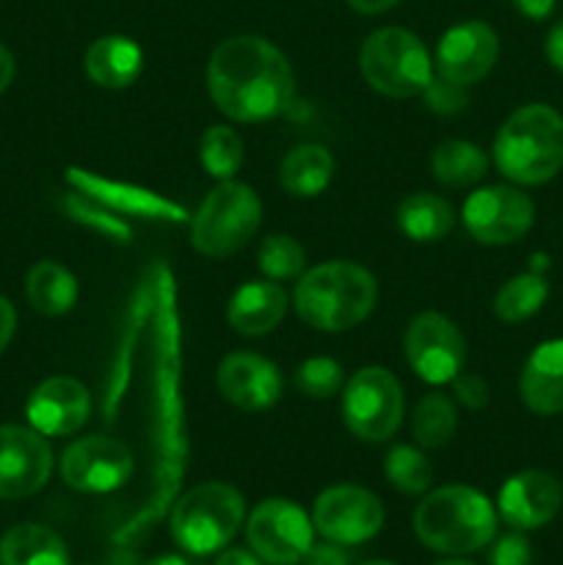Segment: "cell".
<instances>
[{"label": "cell", "mask_w": 563, "mask_h": 565, "mask_svg": "<svg viewBox=\"0 0 563 565\" xmlns=\"http://www.w3.org/2000/svg\"><path fill=\"white\" fill-rule=\"evenodd\" d=\"M397 3L401 0H348V6L359 11V14H384V11H390Z\"/></svg>", "instance_id": "cell-43"}, {"label": "cell", "mask_w": 563, "mask_h": 565, "mask_svg": "<svg viewBox=\"0 0 563 565\" xmlns=\"http://www.w3.org/2000/svg\"><path fill=\"white\" fill-rule=\"evenodd\" d=\"M28 303L44 318H59L66 315L77 301V281L64 265L59 263H36L28 270L25 279Z\"/></svg>", "instance_id": "cell-25"}, {"label": "cell", "mask_w": 563, "mask_h": 565, "mask_svg": "<svg viewBox=\"0 0 563 565\" xmlns=\"http://www.w3.org/2000/svg\"><path fill=\"white\" fill-rule=\"evenodd\" d=\"M0 565H70V552L53 530L17 524L0 541Z\"/></svg>", "instance_id": "cell-24"}, {"label": "cell", "mask_w": 563, "mask_h": 565, "mask_svg": "<svg viewBox=\"0 0 563 565\" xmlns=\"http://www.w3.org/2000/svg\"><path fill=\"white\" fill-rule=\"evenodd\" d=\"M246 513L241 491L226 483L193 486L174 505L171 535L191 555H213L237 535Z\"/></svg>", "instance_id": "cell-6"}, {"label": "cell", "mask_w": 563, "mask_h": 565, "mask_svg": "<svg viewBox=\"0 0 563 565\" xmlns=\"http://www.w3.org/2000/svg\"><path fill=\"white\" fill-rule=\"evenodd\" d=\"M362 565H395V563H390V561H368V563H362Z\"/></svg>", "instance_id": "cell-47"}, {"label": "cell", "mask_w": 563, "mask_h": 565, "mask_svg": "<svg viewBox=\"0 0 563 565\" xmlns=\"http://www.w3.org/2000/svg\"><path fill=\"white\" fill-rule=\"evenodd\" d=\"M511 3L528 20H546L552 14V9H555V0H511Z\"/></svg>", "instance_id": "cell-39"}, {"label": "cell", "mask_w": 563, "mask_h": 565, "mask_svg": "<svg viewBox=\"0 0 563 565\" xmlns=\"http://www.w3.org/2000/svg\"><path fill=\"white\" fill-rule=\"evenodd\" d=\"M546 58L552 61L557 72H563V22H557L546 36Z\"/></svg>", "instance_id": "cell-41"}, {"label": "cell", "mask_w": 563, "mask_h": 565, "mask_svg": "<svg viewBox=\"0 0 563 565\" xmlns=\"http://www.w3.org/2000/svg\"><path fill=\"white\" fill-rule=\"evenodd\" d=\"M348 552L342 550V544H312L309 546L307 557H304V565H348Z\"/></svg>", "instance_id": "cell-38"}, {"label": "cell", "mask_w": 563, "mask_h": 565, "mask_svg": "<svg viewBox=\"0 0 563 565\" xmlns=\"http://www.w3.org/2000/svg\"><path fill=\"white\" fill-rule=\"evenodd\" d=\"M66 180H70V185L75 188L77 193L94 199V202L114 210V213L138 215V218H166V221L185 218V210H182L180 204L169 202V199L158 196V193L152 191H144V188L105 180V177H97L92 174V171H81V169H70Z\"/></svg>", "instance_id": "cell-19"}, {"label": "cell", "mask_w": 563, "mask_h": 565, "mask_svg": "<svg viewBox=\"0 0 563 565\" xmlns=\"http://www.w3.org/2000/svg\"><path fill=\"white\" fill-rule=\"evenodd\" d=\"M436 565H475V563H464V561H445V563H436Z\"/></svg>", "instance_id": "cell-46"}, {"label": "cell", "mask_w": 563, "mask_h": 565, "mask_svg": "<svg viewBox=\"0 0 563 565\" xmlns=\"http://www.w3.org/2000/svg\"><path fill=\"white\" fill-rule=\"evenodd\" d=\"M208 92L235 121H268L285 114L296 94L290 61L263 36H232L213 50Z\"/></svg>", "instance_id": "cell-1"}, {"label": "cell", "mask_w": 563, "mask_h": 565, "mask_svg": "<svg viewBox=\"0 0 563 565\" xmlns=\"http://www.w3.org/2000/svg\"><path fill=\"white\" fill-rule=\"evenodd\" d=\"M495 163L517 185H544L563 169V116L550 105L513 110L495 138Z\"/></svg>", "instance_id": "cell-3"}, {"label": "cell", "mask_w": 563, "mask_h": 565, "mask_svg": "<svg viewBox=\"0 0 563 565\" xmlns=\"http://www.w3.org/2000/svg\"><path fill=\"white\" fill-rule=\"evenodd\" d=\"M384 475L401 494L412 497L428 491L431 480H434V469H431L428 458L408 445H397L386 452Z\"/></svg>", "instance_id": "cell-31"}, {"label": "cell", "mask_w": 563, "mask_h": 565, "mask_svg": "<svg viewBox=\"0 0 563 565\" xmlns=\"http://www.w3.org/2000/svg\"><path fill=\"white\" fill-rule=\"evenodd\" d=\"M296 386L307 397L326 401L342 390V367L329 356H312L296 370Z\"/></svg>", "instance_id": "cell-34"}, {"label": "cell", "mask_w": 563, "mask_h": 565, "mask_svg": "<svg viewBox=\"0 0 563 565\" xmlns=\"http://www.w3.org/2000/svg\"><path fill=\"white\" fill-rule=\"evenodd\" d=\"M406 362L425 384H450L467 362V342L458 326L439 312H423L408 323Z\"/></svg>", "instance_id": "cell-10"}, {"label": "cell", "mask_w": 563, "mask_h": 565, "mask_svg": "<svg viewBox=\"0 0 563 565\" xmlns=\"http://www.w3.org/2000/svg\"><path fill=\"white\" fill-rule=\"evenodd\" d=\"M500 55V39L486 22L469 20L453 25L436 47V75L469 88L491 72Z\"/></svg>", "instance_id": "cell-15"}, {"label": "cell", "mask_w": 563, "mask_h": 565, "mask_svg": "<svg viewBox=\"0 0 563 565\" xmlns=\"http://www.w3.org/2000/svg\"><path fill=\"white\" fill-rule=\"evenodd\" d=\"M312 524L326 541L357 546L379 535L384 505L362 486H331L315 500Z\"/></svg>", "instance_id": "cell-12"}, {"label": "cell", "mask_w": 563, "mask_h": 565, "mask_svg": "<svg viewBox=\"0 0 563 565\" xmlns=\"http://www.w3.org/2000/svg\"><path fill=\"white\" fill-rule=\"evenodd\" d=\"M215 565H268V563L248 550H226Z\"/></svg>", "instance_id": "cell-42"}, {"label": "cell", "mask_w": 563, "mask_h": 565, "mask_svg": "<svg viewBox=\"0 0 563 565\" xmlns=\"http://www.w3.org/2000/svg\"><path fill=\"white\" fill-rule=\"evenodd\" d=\"M64 207H66V213H70V218H75L77 224L92 226V230L103 232L105 237H116V241H121V243L130 241V226H127L119 215H110L108 207H103V204L94 202V199L72 191V193H66Z\"/></svg>", "instance_id": "cell-33"}, {"label": "cell", "mask_w": 563, "mask_h": 565, "mask_svg": "<svg viewBox=\"0 0 563 565\" xmlns=\"http://www.w3.org/2000/svg\"><path fill=\"white\" fill-rule=\"evenodd\" d=\"M453 224H456V213L436 193H414V196L403 199V204L397 207V226L408 241H442L453 230Z\"/></svg>", "instance_id": "cell-26"}, {"label": "cell", "mask_w": 563, "mask_h": 565, "mask_svg": "<svg viewBox=\"0 0 563 565\" xmlns=\"http://www.w3.org/2000/svg\"><path fill=\"white\" fill-rule=\"evenodd\" d=\"M489 171V158L484 149L469 141H442L431 154V174L447 188H469L480 182Z\"/></svg>", "instance_id": "cell-27"}, {"label": "cell", "mask_w": 563, "mask_h": 565, "mask_svg": "<svg viewBox=\"0 0 563 565\" xmlns=\"http://www.w3.org/2000/svg\"><path fill=\"white\" fill-rule=\"evenodd\" d=\"M563 489L555 475L541 469H524L506 480L500 489V516L513 530H539L561 511Z\"/></svg>", "instance_id": "cell-16"}, {"label": "cell", "mask_w": 563, "mask_h": 565, "mask_svg": "<svg viewBox=\"0 0 563 565\" xmlns=\"http://www.w3.org/2000/svg\"><path fill=\"white\" fill-rule=\"evenodd\" d=\"M257 265L270 281L298 279L307 265V254L290 235H268L259 243Z\"/></svg>", "instance_id": "cell-32"}, {"label": "cell", "mask_w": 563, "mask_h": 565, "mask_svg": "<svg viewBox=\"0 0 563 565\" xmlns=\"http://www.w3.org/2000/svg\"><path fill=\"white\" fill-rule=\"evenodd\" d=\"M342 417L362 441H386L403 419V390L384 367H362L342 392Z\"/></svg>", "instance_id": "cell-8"}, {"label": "cell", "mask_w": 563, "mask_h": 565, "mask_svg": "<svg viewBox=\"0 0 563 565\" xmlns=\"http://www.w3.org/2000/svg\"><path fill=\"white\" fill-rule=\"evenodd\" d=\"M287 312V296L276 281H246L232 296L226 320L243 337L270 334Z\"/></svg>", "instance_id": "cell-21"}, {"label": "cell", "mask_w": 563, "mask_h": 565, "mask_svg": "<svg viewBox=\"0 0 563 565\" xmlns=\"http://www.w3.org/2000/svg\"><path fill=\"white\" fill-rule=\"evenodd\" d=\"M199 158L208 169L210 177L215 180H232L243 163V141L232 127L213 125L204 130L202 141H199Z\"/></svg>", "instance_id": "cell-30"}, {"label": "cell", "mask_w": 563, "mask_h": 565, "mask_svg": "<svg viewBox=\"0 0 563 565\" xmlns=\"http://www.w3.org/2000/svg\"><path fill=\"white\" fill-rule=\"evenodd\" d=\"M144 565H188V563L182 561V557H177V555H160V557H155V561H149Z\"/></svg>", "instance_id": "cell-45"}, {"label": "cell", "mask_w": 563, "mask_h": 565, "mask_svg": "<svg viewBox=\"0 0 563 565\" xmlns=\"http://www.w3.org/2000/svg\"><path fill=\"white\" fill-rule=\"evenodd\" d=\"M263 224V204L257 193L235 180H224L204 196L191 221V243L210 259H224L241 252Z\"/></svg>", "instance_id": "cell-5"}, {"label": "cell", "mask_w": 563, "mask_h": 565, "mask_svg": "<svg viewBox=\"0 0 563 565\" xmlns=\"http://www.w3.org/2000/svg\"><path fill=\"white\" fill-rule=\"evenodd\" d=\"M450 384L453 392H456V401L461 403V406H467L469 412H478V408L489 406V386H486V381L478 379V375L458 373Z\"/></svg>", "instance_id": "cell-37"}, {"label": "cell", "mask_w": 563, "mask_h": 565, "mask_svg": "<svg viewBox=\"0 0 563 565\" xmlns=\"http://www.w3.org/2000/svg\"><path fill=\"white\" fill-rule=\"evenodd\" d=\"M331 177H334V158L318 143L290 149L279 166L282 188L296 199H312L323 193Z\"/></svg>", "instance_id": "cell-23"}, {"label": "cell", "mask_w": 563, "mask_h": 565, "mask_svg": "<svg viewBox=\"0 0 563 565\" xmlns=\"http://www.w3.org/2000/svg\"><path fill=\"white\" fill-rule=\"evenodd\" d=\"M423 97L434 114L450 116V114H458V110L467 105V88L456 86V83H450V81H445V77L436 75V77H431V83H428V88L423 92Z\"/></svg>", "instance_id": "cell-35"}, {"label": "cell", "mask_w": 563, "mask_h": 565, "mask_svg": "<svg viewBox=\"0 0 563 565\" xmlns=\"http://www.w3.org/2000/svg\"><path fill=\"white\" fill-rule=\"evenodd\" d=\"M524 406L541 417L563 412V340L541 342L519 379Z\"/></svg>", "instance_id": "cell-20"}, {"label": "cell", "mask_w": 563, "mask_h": 565, "mask_svg": "<svg viewBox=\"0 0 563 565\" xmlns=\"http://www.w3.org/2000/svg\"><path fill=\"white\" fill-rule=\"evenodd\" d=\"M375 298L379 287L368 268L334 259L298 276L296 312L318 331H346L373 312Z\"/></svg>", "instance_id": "cell-2"}, {"label": "cell", "mask_w": 563, "mask_h": 565, "mask_svg": "<svg viewBox=\"0 0 563 565\" xmlns=\"http://www.w3.org/2000/svg\"><path fill=\"white\" fill-rule=\"evenodd\" d=\"M491 565H533V550L522 533H508L495 541V550L489 557Z\"/></svg>", "instance_id": "cell-36"}, {"label": "cell", "mask_w": 563, "mask_h": 565, "mask_svg": "<svg viewBox=\"0 0 563 565\" xmlns=\"http://www.w3.org/2000/svg\"><path fill=\"white\" fill-rule=\"evenodd\" d=\"M14 329H17L14 307H11V301H6V298L0 296V353L6 351V345H9L11 337H14Z\"/></svg>", "instance_id": "cell-40"}, {"label": "cell", "mask_w": 563, "mask_h": 565, "mask_svg": "<svg viewBox=\"0 0 563 565\" xmlns=\"http://www.w3.org/2000/svg\"><path fill=\"white\" fill-rule=\"evenodd\" d=\"M414 533L442 555H472L495 541L497 513L480 491L469 486H442L419 502Z\"/></svg>", "instance_id": "cell-4"}, {"label": "cell", "mask_w": 563, "mask_h": 565, "mask_svg": "<svg viewBox=\"0 0 563 565\" xmlns=\"http://www.w3.org/2000/svg\"><path fill=\"white\" fill-rule=\"evenodd\" d=\"M248 546L268 565H298L312 546V522L290 500H265L248 516Z\"/></svg>", "instance_id": "cell-9"}, {"label": "cell", "mask_w": 563, "mask_h": 565, "mask_svg": "<svg viewBox=\"0 0 563 565\" xmlns=\"http://www.w3.org/2000/svg\"><path fill=\"white\" fill-rule=\"evenodd\" d=\"M456 406L450 403V397L439 395V392L425 395L412 414L414 439H417L419 447H428V450L445 447L453 439V434H456Z\"/></svg>", "instance_id": "cell-28"}, {"label": "cell", "mask_w": 563, "mask_h": 565, "mask_svg": "<svg viewBox=\"0 0 563 565\" xmlns=\"http://www.w3.org/2000/svg\"><path fill=\"white\" fill-rule=\"evenodd\" d=\"M359 66L370 88L395 99L417 97L434 77L428 50L406 28H379L370 33L362 44Z\"/></svg>", "instance_id": "cell-7"}, {"label": "cell", "mask_w": 563, "mask_h": 565, "mask_svg": "<svg viewBox=\"0 0 563 565\" xmlns=\"http://www.w3.org/2000/svg\"><path fill=\"white\" fill-rule=\"evenodd\" d=\"M14 72H17L14 55H11L9 50L0 44V94L11 86V81H14Z\"/></svg>", "instance_id": "cell-44"}, {"label": "cell", "mask_w": 563, "mask_h": 565, "mask_svg": "<svg viewBox=\"0 0 563 565\" xmlns=\"http://www.w3.org/2000/svg\"><path fill=\"white\" fill-rule=\"evenodd\" d=\"M219 392L243 412L270 408L282 395L279 370L257 353H230L215 373Z\"/></svg>", "instance_id": "cell-18"}, {"label": "cell", "mask_w": 563, "mask_h": 565, "mask_svg": "<svg viewBox=\"0 0 563 565\" xmlns=\"http://www.w3.org/2000/svg\"><path fill=\"white\" fill-rule=\"evenodd\" d=\"M53 472V450L39 430L0 425V500H22L42 489Z\"/></svg>", "instance_id": "cell-14"}, {"label": "cell", "mask_w": 563, "mask_h": 565, "mask_svg": "<svg viewBox=\"0 0 563 565\" xmlns=\"http://www.w3.org/2000/svg\"><path fill=\"white\" fill-rule=\"evenodd\" d=\"M83 64H86V75L99 88H127L141 75L144 55L132 39L110 33V36H99L86 50Z\"/></svg>", "instance_id": "cell-22"}, {"label": "cell", "mask_w": 563, "mask_h": 565, "mask_svg": "<svg viewBox=\"0 0 563 565\" xmlns=\"http://www.w3.org/2000/svg\"><path fill=\"white\" fill-rule=\"evenodd\" d=\"M132 475V452L110 436H86L72 441L61 456V478L83 494H108Z\"/></svg>", "instance_id": "cell-13"}, {"label": "cell", "mask_w": 563, "mask_h": 565, "mask_svg": "<svg viewBox=\"0 0 563 565\" xmlns=\"http://www.w3.org/2000/svg\"><path fill=\"white\" fill-rule=\"evenodd\" d=\"M546 296H550V287H546V279L541 274L513 276L497 292L495 315L506 323H519V320L533 318L544 307Z\"/></svg>", "instance_id": "cell-29"}, {"label": "cell", "mask_w": 563, "mask_h": 565, "mask_svg": "<svg viewBox=\"0 0 563 565\" xmlns=\"http://www.w3.org/2000/svg\"><path fill=\"white\" fill-rule=\"evenodd\" d=\"M469 235L486 246H508L524 237L533 226L535 207L528 193L511 185L480 188L461 210Z\"/></svg>", "instance_id": "cell-11"}, {"label": "cell", "mask_w": 563, "mask_h": 565, "mask_svg": "<svg viewBox=\"0 0 563 565\" xmlns=\"http://www.w3.org/2000/svg\"><path fill=\"white\" fill-rule=\"evenodd\" d=\"M92 412L88 390L75 379H47L28 397V423L42 436H70L86 425Z\"/></svg>", "instance_id": "cell-17"}]
</instances>
